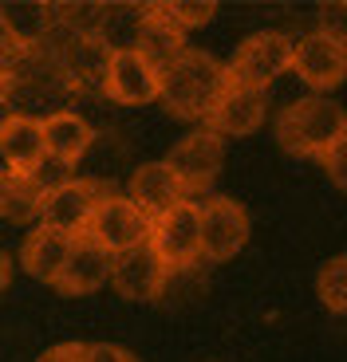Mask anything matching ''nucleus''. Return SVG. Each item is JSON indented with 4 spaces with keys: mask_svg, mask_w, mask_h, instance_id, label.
I'll return each instance as SVG.
<instances>
[{
    "mask_svg": "<svg viewBox=\"0 0 347 362\" xmlns=\"http://www.w3.org/2000/svg\"><path fill=\"white\" fill-rule=\"evenodd\" d=\"M233 87L229 64H221L217 55L201 52V47H186L178 59L162 71V90L158 99L174 118L186 122H205L225 99V90Z\"/></svg>",
    "mask_w": 347,
    "mask_h": 362,
    "instance_id": "obj_1",
    "label": "nucleus"
},
{
    "mask_svg": "<svg viewBox=\"0 0 347 362\" xmlns=\"http://www.w3.org/2000/svg\"><path fill=\"white\" fill-rule=\"evenodd\" d=\"M347 130V110L328 95H304V99L280 107L273 134L284 154L292 158H324Z\"/></svg>",
    "mask_w": 347,
    "mask_h": 362,
    "instance_id": "obj_2",
    "label": "nucleus"
},
{
    "mask_svg": "<svg viewBox=\"0 0 347 362\" xmlns=\"http://www.w3.org/2000/svg\"><path fill=\"white\" fill-rule=\"evenodd\" d=\"M115 193L110 185L95 177H67L59 185L44 193V205H40V225L55 228V233H67V236H83L87 233V221L91 213L99 209V201Z\"/></svg>",
    "mask_w": 347,
    "mask_h": 362,
    "instance_id": "obj_3",
    "label": "nucleus"
},
{
    "mask_svg": "<svg viewBox=\"0 0 347 362\" xmlns=\"http://www.w3.org/2000/svg\"><path fill=\"white\" fill-rule=\"evenodd\" d=\"M150 252L162 260L166 272H182L193 268L201 260V217L193 201H182L178 209L162 213L158 221H150V236H147Z\"/></svg>",
    "mask_w": 347,
    "mask_h": 362,
    "instance_id": "obj_4",
    "label": "nucleus"
},
{
    "mask_svg": "<svg viewBox=\"0 0 347 362\" xmlns=\"http://www.w3.org/2000/svg\"><path fill=\"white\" fill-rule=\"evenodd\" d=\"M292 71V40L284 32H256L237 47L229 75L233 87H249V90H268L276 75Z\"/></svg>",
    "mask_w": 347,
    "mask_h": 362,
    "instance_id": "obj_5",
    "label": "nucleus"
},
{
    "mask_svg": "<svg viewBox=\"0 0 347 362\" xmlns=\"http://www.w3.org/2000/svg\"><path fill=\"white\" fill-rule=\"evenodd\" d=\"M83 236H91L103 252L119 256V252H127V248L147 245L150 221L138 213L130 197H123V193H107V197L99 201V209L91 213L87 233H83Z\"/></svg>",
    "mask_w": 347,
    "mask_h": 362,
    "instance_id": "obj_6",
    "label": "nucleus"
},
{
    "mask_svg": "<svg viewBox=\"0 0 347 362\" xmlns=\"http://www.w3.org/2000/svg\"><path fill=\"white\" fill-rule=\"evenodd\" d=\"M201 217V256L213 264H225L249 245V213L233 197H210L198 205Z\"/></svg>",
    "mask_w": 347,
    "mask_h": 362,
    "instance_id": "obj_7",
    "label": "nucleus"
},
{
    "mask_svg": "<svg viewBox=\"0 0 347 362\" xmlns=\"http://www.w3.org/2000/svg\"><path fill=\"white\" fill-rule=\"evenodd\" d=\"M166 165L178 173L186 197L190 193H205L213 185V177L221 173V165H225V138H217L210 127L193 130V134H186L166 154Z\"/></svg>",
    "mask_w": 347,
    "mask_h": 362,
    "instance_id": "obj_8",
    "label": "nucleus"
},
{
    "mask_svg": "<svg viewBox=\"0 0 347 362\" xmlns=\"http://www.w3.org/2000/svg\"><path fill=\"white\" fill-rule=\"evenodd\" d=\"M162 90V71L154 64H147L135 47L127 52H110L107 75H103V95L119 107H147L158 99Z\"/></svg>",
    "mask_w": 347,
    "mask_h": 362,
    "instance_id": "obj_9",
    "label": "nucleus"
},
{
    "mask_svg": "<svg viewBox=\"0 0 347 362\" xmlns=\"http://www.w3.org/2000/svg\"><path fill=\"white\" fill-rule=\"evenodd\" d=\"M292 71L316 95L336 90L347 79V44H336L324 32H308V36L292 40Z\"/></svg>",
    "mask_w": 347,
    "mask_h": 362,
    "instance_id": "obj_10",
    "label": "nucleus"
},
{
    "mask_svg": "<svg viewBox=\"0 0 347 362\" xmlns=\"http://www.w3.org/2000/svg\"><path fill=\"white\" fill-rule=\"evenodd\" d=\"M170 272L162 268L150 245L127 248V252L110 256V288L119 291L123 299H135V303H150V299L162 296Z\"/></svg>",
    "mask_w": 347,
    "mask_h": 362,
    "instance_id": "obj_11",
    "label": "nucleus"
},
{
    "mask_svg": "<svg viewBox=\"0 0 347 362\" xmlns=\"http://www.w3.org/2000/svg\"><path fill=\"white\" fill-rule=\"evenodd\" d=\"M0 158H4V170H8V173L36 177L40 165L47 162L44 118H32V115L0 118Z\"/></svg>",
    "mask_w": 347,
    "mask_h": 362,
    "instance_id": "obj_12",
    "label": "nucleus"
},
{
    "mask_svg": "<svg viewBox=\"0 0 347 362\" xmlns=\"http://www.w3.org/2000/svg\"><path fill=\"white\" fill-rule=\"evenodd\" d=\"M127 197L135 201V209L147 221H158L162 213H170V209H178L182 201H190L182 189V181H178V173L166 162H142L138 165V170L130 173Z\"/></svg>",
    "mask_w": 347,
    "mask_h": 362,
    "instance_id": "obj_13",
    "label": "nucleus"
},
{
    "mask_svg": "<svg viewBox=\"0 0 347 362\" xmlns=\"http://www.w3.org/2000/svg\"><path fill=\"white\" fill-rule=\"evenodd\" d=\"M265 115H268V90L229 87L217 110L205 118V127L217 138H249L265 127Z\"/></svg>",
    "mask_w": 347,
    "mask_h": 362,
    "instance_id": "obj_14",
    "label": "nucleus"
},
{
    "mask_svg": "<svg viewBox=\"0 0 347 362\" xmlns=\"http://www.w3.org/2000/svg\"><path fill=\"white\" fill-rule=\"evenodd\" d=\"M107 280H110V252H103L91 236H75L55 288L64 291V296H91Z\"/></svg>",
    "mask_w": 347,
    "mask_h": 362,
    "instance_id": "obj_15",
    "label": "nucleus"
},
{
    "mask_svg": "<svg viewBox=\"0 0 347 362\" xmlns=\"http://www.w3.org/2000/svg\"><path fill=\"white\" fill-rule=\"evenodd\" d=\"M72 240L75 236L55 233V228H47V225H36L24 236V245H20V264H24V272L32 280L55 288V280H59V272H64V264H67V252H72Z\"/></svg>",
    "mask_w": 347,
    "mask_h": 362,
    "instance_id": "obj_16",
    "label": "nucleus"
},
{
    "mask_svg": "<svg viewBox=\"0 0 347 362\" xmlns=\"http://www.w3.org/2000/svg\"><path fill=\"white\" fill-rule=\"evenodd\" d=\"M186 47L190 44H186L182 28L174 24L170 16H162L154 4H142V24H138V36H135V52L142 55L147 64H154L158 71H166Z\"/></svg>",
    "mask_w": 347,
    "mask_h": 362,
    "instance_id": "obj_17",
    "label": "nucleus"
},
{
    "mask_svg": "<svg viewBox=\"0 0 347 362\" xmlns=\"http://www.w3.org/2000/svg\"><path fill=\"white\" fill-rule=\"evenodd\" d=\"M95 142V130L91 122L75 110H52L44 118V146H47V158L59 165H75Z\"/></svg>",
    "mask_w": 347,
    "mask_h": 362,
    "instance_id": "obj_18",
    "label": "nucleus"
},
{
    "mask_svg": "<svg viewBox=\"0 0 347 362\" xmlns=\"http://www.w3.org/2000/svg\"><path fill=\"white\" fill-rule=\"evenodd\" d=\"M4 20H8L12 36L24 44V52L47 44V36L55 32L59 24V8L55 4H40V0H20V4H0Z\"/></svg>",
    "mask_w": 347,
    "mask_h": 362,
    "instance_id": "obj_19",
    "label": "nucleus"
},
{
    "mask_svg": "<svg viewBox=\"0 0 347 362\" xmlns=\"http://www.w3.org/2000/svg\"><path fill=\"white\" fill-rule=\"evenodd\" d=\"M40 205H44V185L36 177L0 170V217L28 225L40 217Z\"/></svg>",
    "mask_w": 347,
    "mask_h": 362,
    "instance_id": "obj_20",
    "label": "nucleus"
},
{
    "mask_svg": "<svg viewBox=\"0 0 347 362\" xmlns=\"http://www.w3.org/2000/svg\"><path fill=\"white\" fill-rule=\"evenodd\" d=\"M316 296L328 311L347 315V252L331 256L320 264V276H316Z\"/></svg>",
    "mask_w": 347,
    "mask_h": 362,
    "instance_id": "obj_21",
    "label": "nucleus"
},
{
    "mask_svg": "<svg viewBox=\"0 0 347 362\" xmlns=\"http://www.w3.org/2000/svg\"><path fill=\"white\" fill-rule=\"evenodd\" d=\"M154 8L162 12V16H170L182 32H190V28L210 24L217 4H213V0H154Z\"/></svg>",
    "mask_w": 347,
    "mask_h": 362,
    "instance_id": "obj_22",
    "label": "nucleus"
},
{
    "mask_svg": "<svg viewBox=\"0 0 347 362\" xmlns=\"http://www.w3.org/2000/svg\"><path fill=\"white\" fill-rule=\"evenodd\" d=\"M316 20H320L316 32H324L336 44H347V0H324L316 8Z\"/></svg>",
    "mask_w": 347,
    "mask_h": 362,
    "instance_id": "obj_23",
    "label": "nucleus"
},
{
    "mask_svg": "<svg viewBox=\"0 0 347 362\" xmlns=\"http://www.w3.org/2000/svg\"><path fill=\"white\" fill-rule=\"evenodd\" d=\"M320 162H324V170H328L331 185L347 193V130H343V134L336 138V146H331V150H328V154L320 158Z\"/></svg>",
    "mask_w": 347,
    "mask_h": 362,
    "instance_id": "obj_24",
    "label": "nucleus"
},
{
    "mask_svg": "<svg viewBox=\"0 0 347 362\" xmlns=\"http://www.w3.org/2000/svg\"><path fill=\"white\" fill-rule=\"evenodd\" d=\"M24 44H20L16 36H12V28H8V20H4V12H0V67L4 71H12V64H20L24 59Z\"/></svg>",
    "mask_w": 347,
    "mask_h": 362,
    "instance_id": "obj_25",
    "label": "nucleus"
},
{
    "mask_svg": "<svg viewBox=\"0 0 347 362\" xmlns=\"http://www.w3.org/2000/svg\"><path fill=\"white\" fill-rule=\"evenodd\" d=\"M36 362H87V343H75V339L55 343V346H47Z\"/></svg>",
    "mask_w": 347,
    "mask_h": 362,
    "instance_id": "obj_26",
    "label": "nucleus"
},
{
    "mask_svg": "<svg viewBox=\"0 0 347 362\" xmlns=\"http://www.w3.org/2000/svg\"><path fill=\"white\" fill-rule=\"evenodd\" d=\"M87 362H138L127 346L115 343H87Z\"/></svg>",
    "mask_w": 347,
    "mask_h": 362,
    "instance_id": "obj_27",
    "label": "nucleus"
},
{
    "mask_svg": "<svg viewBox=\"0 0 347 362\" xmlns=\"http://www.w3.org/2000/svg\"><path fill=\"white\" fill-rule=\"evenodd\" d=\"M8 284H12V256L0 248V291L8 288Z\"/></svg>",
    "mask_w": 347,
    "mask_h": 362,
    "instance_id": "obj_28",
    "label": "nucleus"
},
{
    "mask_svg": "<svg viewBox=\"0 0 347 362\" xmlns=\"http://www.w3.org/2000/svg\"><path fill=\"white\" fill-rule=\"evenodd\" d=\"M8 83H12V71H4V67H0V99L8 95Z\"/></svg>",
    "mask_w": 347,
    "mask_h": 362,
    "instance_id": "obj_29",
    "label": "nucleus"
}]
</instances>
